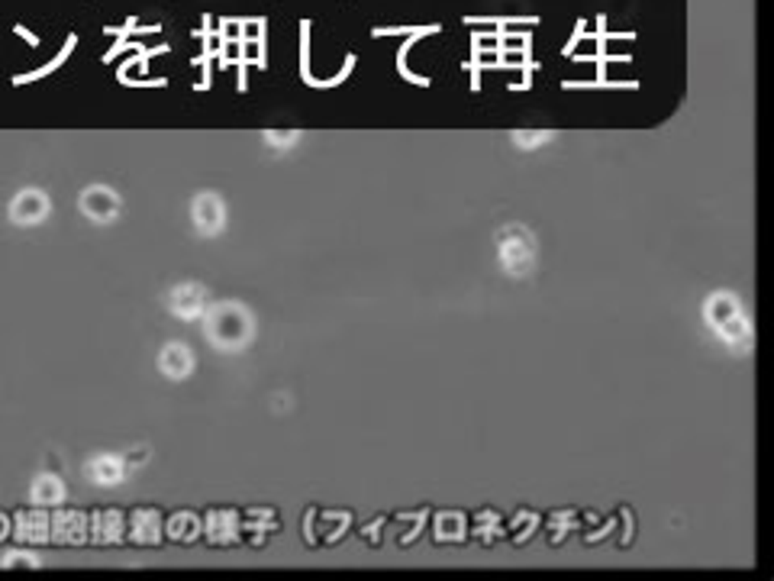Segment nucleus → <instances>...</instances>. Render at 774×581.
<instances>
[{
	"label": "nucleus",
	"instance_id": "f257e3e1",
	"mask_svg": "<svg viewBox=\"0 0 774 581\" xmlns=\"http://www.w3.org/2000/svg\"><path fill=\"white\" fill-rule=\"evenodd\" d=\"M439 29H442V26H436V23H432V26H416V29L410 33V36H407V42H403L401 49H397V71L403 75V81H410V85H420V87H426V85H430V78L413 75L410 68H407V55H410V49H413V42H416V39L430 36V33H439Z\"/></svg>",
	"mask_w": 774,
	"mask_h": 581
},
{
	"label": "nucleus",
	"instance_id": "0eeeda50",
	"mask_svg": "<svg viewBox=\"0 0 774 581\" xmlns=\"http://www.w3.org/2000/svg\"><path fill=\"white\" fill-rule=\"evenodd\" d=\"M300 78L307 85L310 78V19H300Z\"/></svg>",
	"mask_w": 774,
	"mask_h": 581
},
{
	"label": "nucleus",
	"instance_id": "7ed1b4c3",
	"mask_svg": "<svg viewBox=\"0 0 774 581\" xmlns=\"http://www.w3.org/2000/svg\"><path fill=\"white\" fill-rule=\"evenodd\" d=\"M52 536H55L58 543H81V536H85V520H81V514H58L55 526H52Z\"/></svg>",
	"mask_w": 774,
	"mask_h": 581
},
{
	"label": "nucleus",
	"instance_id": "423d86ee",
	"mask_svg": "<svg viewBox=\"0 0 774 581\" xmlns=\"http://www.w3.org/2000/svg\"><path fill=\"white\" fill-rule=\"evenodd\" d=\"M210 536H213L216 543H229L236 536V520L233 514H210V523H206Z\"/></svg>",
	"mask_w": 774,
	"mask_h": 581
},
{
	"label": "nucleus",
	"instance_id": "f03ea898",
	"mask_svg": "<svg viewBox=\"0 0 774 581\" xmlns=\"http://www.w3.org/2000/svg\"><path fill=\"white\" fill-rule=\"evenodd\" d=\"M130 533H132V539H136L139 546L159 543V514H152V510H139V514H132Z\"/></svg>",
	"mask_w": 774,
	"mask_h": 581
},
{
	"label": "nucleus",
	"instance_id": "1a4fd4ad",
	"mask_svg": "<svg viewBox=\"0 0 774 581\" xmlns=\"http://www.w3.org/2000/svg\"><path fill=\"white\" fill-rule=\"evenodd\" d=\"M13 33H17V36H23V39H26L29 46H39V36H36V33H29L26 26H13Z\"/></svg>",
	"mask_w": 774,
	"mask_h": 581
},
{
	"label": "nucleus",
	"instance_id": "20e7f679",
	"mask_svg": "<svg viewBox=\"0 0 774 581\" xmlns=\"http://www.w3.org/2000/svg\"><path fill=\"white\" fill-rule=\"evenodd\" d=\"M75 46H78V36H68V39H65V49H62V52H58V55L52 58V62H46V65H42V68H36V71H26V75H13V85H33V81H39V78L52 75L55 68H62V65H65L68 52H71Z\"/></svg>",
	"mask_w": 774,
	"mask_h": 581
},
{
	"label": "nucleus",
	"instance_id": "39448f33",
	"mask_svg": "<svg viewBox=\"0 0 774 581\" xmlns=\"http://www.w3.org/2000/svg\"><path fill=\"white\" fill-rule=\"evenodd\" d=\"M94 533H97V539L100 543H116L123 533V517L116 514V510H107V514H97V520H94Z\"/></svg>",
	"mask_w": 774,
	"mask_h": 581
},
{
	"label": "nucleus",
	"instance_id": "6e6552de",
	"mask_svg": "<svg viewBox=\"0 0 774 581\" xmlns=\"http://www.w3.org/2000/svg\"><path fill=\"white\" fill-rule=\"evenodd\" d=\"M584 26H588V23H584V19H578V26H574V36L568 39V46L561 49V55H565V58H571V55H574V46H578L581 39L588 36V33H584Z\"/></svg>",
	"mask_w": 774,
	"mask_h": 581
}]
</instances>
